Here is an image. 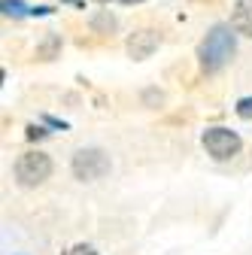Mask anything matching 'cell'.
Instances as JSON below:
<instances>
[{
  "instance_id": "277c9868",
  "label": "cell",
  "mask_w": 252,
  "mask_h": 255,
  "mask_svg": "<svg viewBox=\"0 0 252 255\" xmlns=\"http://www.w3.org/2000/svg\"><path fill=\"white\" fill-rule=\"evenodd\" d=\"M201 143H204L207 155H213L216 161H228V158H234L240 152V137L234 131H228V128H210Z\"/></svg>"
},
{
  "instance_id": "5b68a950",
  "label": "cell",
  "mask_w": 252,
  "mask_h": 255,
  "mask_svg": "<svg viewBox=\"0 0 252 255\" xmlns=\"http://www.w3.org/2000/svg\"><path fill=\"white\" fill-rule=\"evenodd\" d=\"M155 49H158V34H155V30H137V34L128 40V55L137 58V61L149 58Z\"/></svg>"
},
{
  "instance_id": "8992f818",
  "label": "cell",
  "mask_w": 252,
  "mask_h": 255,
  "mask_svg": "<svg viewBox=\"0 0 252 255\" xmlns=\"http://www.w3.org/2000/svg\"><path fill=\"white\" fill-rule=\"evenodd\" d=\"M231 27L243 37H252V0H237L231 12Z\"/></svg>"
},
{
  "instance_id": "7a4b0ae2",
  "label": "cell",
  "mask_w": 252,
  "mask_h": 255,
  "mask_svg": "<svg viewBox=\"0 0 252 255\" xmlns=\"http://www.w3.org/2000/svg\"><path fill=\"white\" fill-rule=\"evenodd\" d=\"M52 176V158L46 152H24L15 161V179L24 188H34Z\"/></svg>"
},
{
  "instance_id": "ba28073f",
  "label": "cell",
  "mask_w": 252,
  "mask_h": 255,
  "mask_svg": "<svg viewBox=\"0 0 252 255\" xmlns=\"http://www.w3.org/2000/svg\"><path fill=\"white\" fill-rule=\"evenodd\" d=\"M64 255H98V252H94L91 246H85V243H79V246H70Z\"/></svg>"
},
{
  "instance_id": "3957f363",
  "label": "cell",
  "mask_w": 252,
  "mask_h": 255,
  "mask_svg": "<svg viewBox=\"0 0 252 255\" xmlns=\"http://www.w3.org/2000/svg\"><path fill=\"white\" fill-rule=\"evenodd\" d=\"M73 176L82 179V182H91V179H101L110 173V155L104 149H79L73 155Z\"/></svg>"
},
{
  "instance_id": "52a82bcc",
  "label": "cell",
  "mask_w": 252,
  "mask_h": 255,
  "mask_svg": "<svg viewBox=\"0 0 252 255\" xmlns=\"http://www.w3.org/2000/svg\"><path fill=\"white\" fill-rule=\"evenodd\" d=\"M237 116H240V119H252V98H243V101L237 104Z\"/></svg>"
},
{
  "instance_id": "6da1fadb",
  "label": "cell",
  "mask_w": 252,
  "mask_h": 255,
  "mask_svg": "<svg viewBox=\"0 0 252 255\" xmlns=\"http://www.w3.org/2000/svg\"><path fill=\"white\" fill-rule=\"evenodd\" d=\"M234 27H225V24H219V27H213L210 34H207V40L201 43V67L207 70V73H216L219 67H225L228 64V58L234 55V34H231Z\"/></svg>"
}]
</instances>
